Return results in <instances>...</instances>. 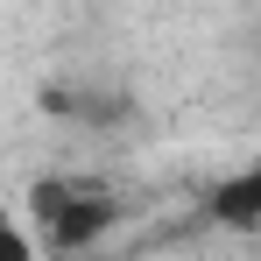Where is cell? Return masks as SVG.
Masks as SVG:
<instances>
[{
    "label": "cell",
    "instance_id": "6da1fadb",
    "mask_svg": "<svg viewBox=\"0 0 261 261\" xmlns=\"http://www.w3.org/2000/svg\"><path fill=\"white\" fill-rule=\"evenodd\" d=\"M14 212L29 226L36 254L78 261V254H92V247L120 226V191L99 184V176H78V170H49V176H36V184L21 191Z\"/></svg>",
    "mask_w": 261,
    "mask_h": 261
},
{
    "label": "cell",
    "instance_id": "7a4b0ae2",
    "mask_svg": "<svg viewBox=\"0 0 261 261\" xmlns=\"http://www.w3.org/2000/svg\"><path fill=\"white\" fill-rule=\"evenodd\" d=\"M205 219L212 226H233V233H261V148L205 191Z\"/></svg>",
    "mask_w": 261,
    "mask_h": 261
},
{
    "label": "cell",
    "instance_id": "3957f363",
    "mask_svg": "<svg viewBox=\"0 0 261 261\" xmlns=\"http://www.w3.org/2000/svg\"><path fill=\"white\" fill-rule=\"evenodd\" d=\"M0 261H43L29 226H21V212H0Z\"/></svg>",
    "mask_w": 261,
    "mask_h": 261
}]
</instances>
